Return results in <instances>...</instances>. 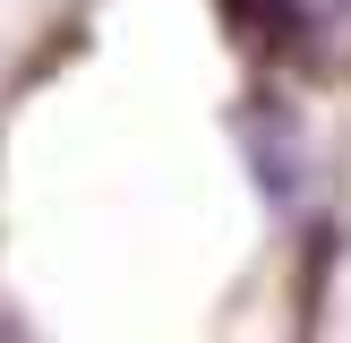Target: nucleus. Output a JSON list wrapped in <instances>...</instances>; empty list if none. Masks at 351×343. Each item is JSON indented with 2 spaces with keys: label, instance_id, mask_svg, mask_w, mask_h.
<instances>
[{
  "label": "nucleus",
  "instance_id": "nucleus-2",
  "mask_svg": "<svg viewBox=\"0 0 351 343\" xmlns=\"http://www.w3.org/2000/svg\"><path fill=\"white\" fill-rule=\"evenodd\" d=\"M249 60H317L351 26V0H215Z\"/></svg>",
  "mask_w": 351,
  "mask_h": 343
},
{
  "label": "nucleus",
  "instance_id": "nucleus-1",
  "mask_svg": "<svg viewBox=\"0 0 351 343\" xmlns=\"http://www.w3.org/2000/svg\"><path fill=\"white\" fill-rule=\"evenodd\" d=\"M232 137H240V163H249L257 198L274 215H300L308 206V129H300V112L283 95H240Z\"/></svg>",
  "mask_w": 351,
  "mask_h": 343
}]
</instances>
